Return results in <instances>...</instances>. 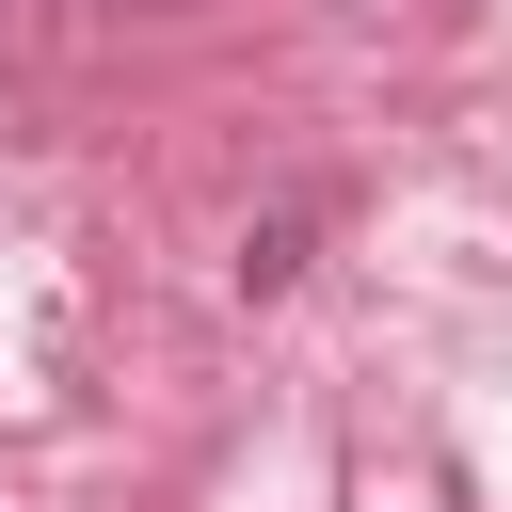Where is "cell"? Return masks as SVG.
I'll return each mask as SVG.
<instances>
[{"label": "cell", "mask_w": 512, "mask_h": 512, "mask_svg": "<svg viewBox=\"0 0 512 512\" xmlns=\"http://www.w3.org/2000/svg\"><path fill=\"white\" fill-rule=\"evenodd\" d=\"M304 240H320V224H304V208H272V224H256V240H240V288H256V304H272V288H288V272H304Z\"/></svg>", "instance_id": "obj_1"}]
</instances>
